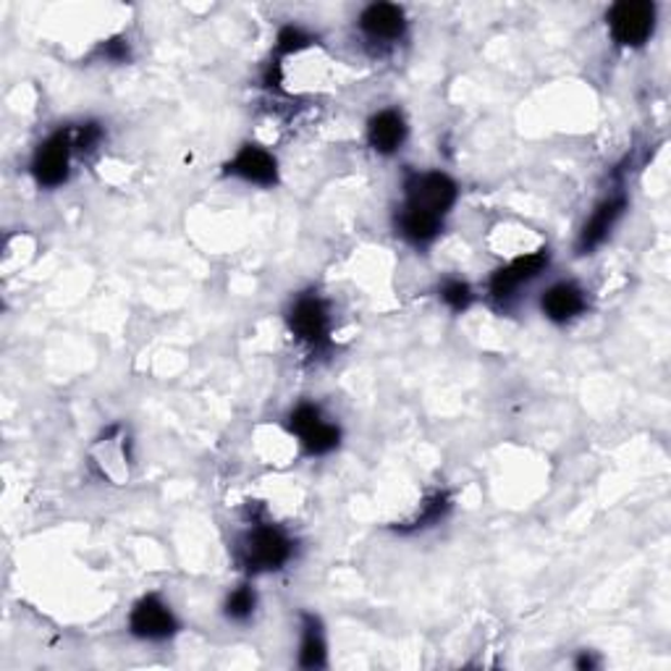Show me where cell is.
<instances>
[{
    "label": "cell",
    "instance_id": "obj_1",
    "mask_svg": "<svg viewBox=\"0 0 671 671\" xmlns=\"http://www.w3.org/2000/svg\"><path fill=\"white\" fill-rule=\"evenodd\" d=\"M294 556V540L284 530L273 525H254L241 538L239 561L247 572H276L286 567Z\"/></svg>",
    "mask_w": 671,
    "mask_h": 671
},
{
    "label": "cell",
    "instance_id": "obj_2",
    "mask_svg": "<svg viewBox=\"0 0 671 671\" xmlns=\"http://www.w3.org/2000/svg\"><path fill=\"white\" fill-rule=\"evenodd\" d=\"M405 204L409 208L425 210V213L446 219L449 210L457 204L459 187L451 176L440 171H425V174H412L405 184Z\"/></svg>",
    "mask_w": 671,
    "mask_h": 671
},
{
    "label": "cell",
    "instance_id": "obj_3",
    "mask_svg": "<svg viewBox=\"0 0 671 671\" xmlns=\"http://www.w3.org/2000/svg\"><path fill=\"white\" fill-rule=\"evenodd\" d=\"M611 37L624 48H641L656 29V5L648 0H622L609 11Z\"/></svg>",
    "mask_w": 671,
    "mask_h": 671
},
{
    "label": "cell",
    "instance_id": "obj_4",
    "mask_svg": "<svg viewBox=\"0 0 671 671\" xmlns=\"http://www.w3.org/2000/svg\"><path fill=\"white\" fill-rule=\"evenodd\" d=\"M74 139L72 129H61L50 134L45 142L37 147L35 158H32V174H35L40 187H61L69 178V165H72Z\"/></svg>",
    "mask_w": 671,
    "mask_h": 671
},
{
    "label": "cell",
    "instance_id": "obj_5",
    "mask_svg": "<svg viewBox=\"0 0 671 671\" xmlns=\"http://www.w3.org/2000/svg\"><path fill=\"white\" fill-rule=\"evenodd\" d=\"M289 328L307 347H325L331 336L328 305H325L318 294H302V297H297L289 310Z\"/></svg>",
    "mask_w": 671,
    "mask_h": 671
},
{
    "label": "cell",
    "instance_id": "obj_6",
    "mask_svg": "<svg viewBox=\"0 0 671 671\" xmlns=\"http://www.w3.org/2000/svg\"><path fill=\"white\" fill-rule=\"evenodd\" d=\"M289 431L302 440L305 451L312 453V457L331 453L341 440V431L334 423H328L315 405H299L294 409L289 414Z\"/></svg>",
    "mask_w": 671,
    "mask_h": 671
},
{
    "label": "cell",
    "instance_id": "obj_7",
    "mask_svg": "<svg viewBox=\"0 0 671 671\" xmlns=\"http://www.w3.org/2000/svg\"><path fill=\"white\" fill-rule=\"evenodd\" d=\"M548 260L551 258H548L546 249H538V252L520 254V258L511 260L509 265L498 268L494 276H490V284H488L490 297H494L498 305H509L522 286L530 284V281H535L543 271H546Z\"/></svg>",
    "mask_w": 671,
    "mask_h": 671
},
{
    "label": "cell",
    "instance_id": "obj_8",
    "mask_svg": "<svg viewBox=\"0 0 671 671\" xmlns=\"http://www.w3.org/2000/svg\"><path fill=\"white\" fill-rule=\"evenodd\" d=\"M129 630L134 637L139 641H150V643H161L174 637L178 632V619L174 617V611L169 609V604L156 593L150 596L139 598L134 604V609L129 613Z\"/></svg>",
    "mask_w": 671,
    "mask_h": 671
},
{
    "label": "cell",
    "instance_id": "obj_9",
    "mask_svg": "<svg viewBox=\"0 0 671 671\" xmlns=\"http://www.w3.org/2000/svg\"><path fill=\"white\" fill-rule=\"evenodd\" d=\"M226 174L241 178V182L247 184H258V187H276L278 161L265 147L245 145L239 147V152L226 163Z\"/></svg>",
    "mask_w": 671,
    "mask_h": 671
},
{
    "label": "cell",
    "instance_id": "obj_10",
    "mask_svg": "<svg viewBox=\"0 0 671 671\" xmlns=\"http://www.w3.org/2000/svg\"><path fill=\"white\" fill-rule=\"evenodd\" d=\"M360 27L373 42H396L407 29L405 11L394 3H373L362 11Z\"/></svg>",
    "mask_w": 671,
    "mask_h": 671
},
{
    "label": "cell",
    "instance_id": "obj_11",
    "mask_svg": "<svg viewBox=\"0 0 671 671\" xmlns=\"http://www.w3.org/2000/svg\"><path fill=\"white\" fill-rule=\"evenodd\" d=\"M585 307H587V294L580 289L577 284H572V281L554 284L551 289L543 291L540 297L543 315L554 323H567L572 321V318L583 315Z\"/></svg>",
    "mask_w": 671,
    "mask_h": 671
},
{
    "label": "cell",
    "instance_id": "obj_12",
    "mask_svg": "<svg viewBox=\"0 0 671 671\" xmlns=\"http://www.w3.org/2000/svg\"><path fill=\"white\" fill-rule=\"evenodd\" d=\"M624 208H627V200H624L622 195L609 197V200H604L598 204L596 210H593V215L587 219L583 234H580L577 249L580 252H593V249L600 247L606 241V236L611 234V228L617 226V221L622 219Z\"/></svg>",
    "mask_w": 671,
    "mask_h": 671
},
{
    "label": "cell",
    "instance_id": "obj_13",
    "mask_svg": "<svg viewBox=\"0 0 671 671\" xmlns=\"http://www.w3.org/2000/svg\"><path fill=\"white\" fill-rule=\"evenodd\" d=\"M407 139V121L399 111H378L368 121V145L381 156H394Z\"/></svg>",
    "mask_w": 671,
    "mask_h": 671
},
{
    "label": "cell",
    "instance_id": "obj_14",
    "mask_svg": "<svg viewBox=\"0 0 671 671\" xmlns=\"http://www.w3.org/2000/svg\"><path fill=\"white\" fill-rule=\"evenodd\" d=\"M396 228H399V234L405 236L409 245L427 247L431 241L438 239L440 232H444V219L405 204V208L399 210V215H396Z\"/></svg>",
    "mask_w": 671,
    "mask_h": 671
},
{
    "label": "cell",
    "instance_id": "obj_15",
    "mask_svg": "<svg viewBox=\"0 0 671 671\" xmlns=\"http://www.w3.org/2000/svg\"><path fill=\"white\" fill-rule=\"evenodd\" d=\"M328 645L321 627V619L315 613L302 617V643H299V667L305 669H323L328 663Z\"/></svg>",
    "mask_w": 671,
    "mask_h": 671
},
{
    "label": "cell",
    "instance_id": "obj_16",
    "mask_svg": "<svg viewBox=\"0 0 671 671\" xmlns=\"http://www.w3.org/2000/svg\"><path fill=\"white\" fill-rule=\"evenodd\" d=\"M254 606H258V593H254L252 585H239L236 591L228 593L226 598V617L232 622H247L249 617L254 613Z\"/></svg>",
    "mask_w": 671,
    "mask_h": 671
},
{
    "label": "cell",
    "instance_id": "obj_17",
    "mask_svg": "<svg viewBox=\"0 0 671 671\" xmlns=\"http://www.w3.org/2000/svg\"><path fill=\"white\" fill-rule=\"evenodd\" d=\"M440 299H444V305L449 307L453 312H464L470 310V305L475 302V294H472V286L468 281L462 278H446L444 284H440Z\"/></svg>",
    "mask_w": 671,
    "mask_h": 671
},
{
    "label": "cell",
    "instance_id": "obj_18",
    "mask_svg": "<svg viewBox=\"0 0 671 671\" xmlns=\"http://www.w3.org/2000/svg\"><path fill=\"white\" fill-rule=\"evenodd\" d=\"M449 496L446 494H433L427 501L423 504V511H420L418 517H414L412 522V530H420V527H427V525H436L438 520H444V514L449 511Z\"/></svg>",
    "mask_w": 671,
    "mask_h": 671
},
{
    "label": "cell",
    "instance_id": "obj_19",
    "mask_svg": "<svg viewBox=\"0 0 671 671\" xmlns=\"http://www.w3.org/2000/svg\"><path fill=\"white\" fill-rule=\"evenodd\" d=\"M278 53L281 55H291V53H299V50L310 48L312 42V35H307V32L302 27H294V24H289V27H284L278 32Z\"/></svg>",
    "mask_w": 671,
    "mask_h": 671
},
{
    "label": "cell",
    "instance_id": "obj_20",
    "mask_svg": "<svg viewBox=\"0 0 671 671\" xmlns=\"http://www.w3.org/2000/svg\"><path fill=\"white\" fill-rule=\"evenodd\" d=\"M72 139H74L76 152L98 150V145L102 142V126L95 124V121H87V124H82V126H76V129H72Z\"/></svg>",
    "mask_w": 671,
    "mask_h": 671
},
{
    "label": "cell",
    "instance_id": "obj_21",
    "mask_svg": "<svg viewBox=\"0 0 671 671\" xmlns=\"http://www.w3.org/2000/svg\"><path fill=\"white\" fill-rule=\"evenodd\" d=\"M100 53L105 55L108 61L121 63V61L129 59V45H126L124 40H108V42L100 48Z\"/></svg>",
    "mask_w": 671,
    "mask_h": 671
},
{
    "label": "cell",
    "instance_id": "obj_22",
    "mask_svg": "<svg viewBox=\"0 0 671 671\" xmlns=\"http://www.w3.org/2000/svg\"><path fill=\"white\" fill-rule=\"evenodd\" d=\"M577 667L580 669H593V667H596V661H593V656L583 654V658H580V661H577Z\"/></svg>",
    "mask_w": 671,
    "mask_h": 671
}]
</instances>
